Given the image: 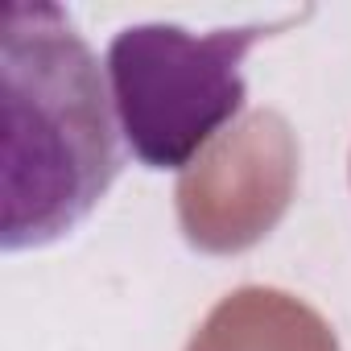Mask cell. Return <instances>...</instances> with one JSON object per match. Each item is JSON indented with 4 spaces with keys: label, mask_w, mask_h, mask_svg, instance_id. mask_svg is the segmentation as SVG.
Listing matches in <instances>:
<instances>
[{
    "label": "cell",
    "mask_w": 351,
    "mask_h": 351,
    "mask_svg": "<svg viewBox=\"0 0 351 351\" xmlns=\"http://www.w3.org/2000/svg\"><path fill=\"white\" fill-rule=\"evenodd\" d=\"M0 108V248H50L87 223L124 165L108 71L62 5L17 0L5 9Z\"/></svg>",
    "instance_id": "cell-1"
},
{
    "label": "cell",
    "mask_w": 351,
    "mask_h": 351,
    "mask_svg": "<svg viewBox=\"0 0 351 351\" xmlns=\"http://www.w3.org/2000/svg\"><path fill=\"white\" fill-rule=\"evenodd\" d=\"M314 9L195 34L173 21L124 25L104 54L124 153L157 173L191 169L248 104V54Z\"/></svg>",
    "instance_id": "cell-2"
}]
</instances>
